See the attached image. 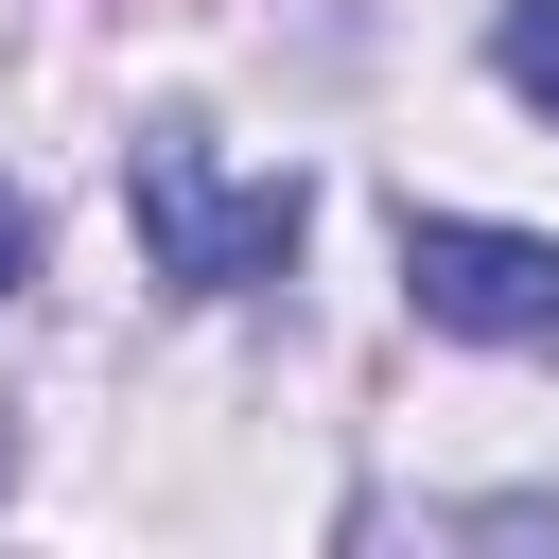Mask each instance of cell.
<instances>
[{"instance_id":"cell-1","label":"cell","mask_w":559,"mask_h":559,"mask_svg":"<svg viewBox=\"0 0 559 559\" xmlns=\"http://www.w3.org/2000/svg\"><path fill=\"white\" fill-rule=\"evenodd\" d=\"M122 210H140V245H157L175 297H262V280L297 262V227H314V192H297V175H227L210 122H140Z\"/></svg>"},{"instance_id":"cell-3","label":"cell","mask_w":559,"mask_h":559,"mask_svg":"<svg viewBox=\"0 0 559 559\" xmlns=\"http://www.w3.org/2000/svg\"><path fill=\"white\" fill-rule=\"evenodd\" d=\"M489 70H507V87L559 122V0H507V17H489Z\"/></svg>"},{"instance_id":"cell-2","label":"cell","mask_w":559,"mask_h":559,"mask_svg":"<svg viewBox=\"0 0 559 559\" xmlns=\"http://www.w3.org/2000/svg\"><path fill=\"white\" fill-rule=\"evenodd\" d=\"M402 297L454 349H559V245L489 210H402Z\"/></svg>"},{"instance_id":"cell-4","label":"cell","mask_w":559,"mask_h":559,"mask_svg":"<svg viewBox=\"0 0 559 559\" xmlns=\"http://www.w3.org/2000/svg\"><path fill=\"white\" fill-rule=\"evenodd\" d=\"M17 280H35V210L0 192V297H17Z\"/></svg>"}]
</instances>
